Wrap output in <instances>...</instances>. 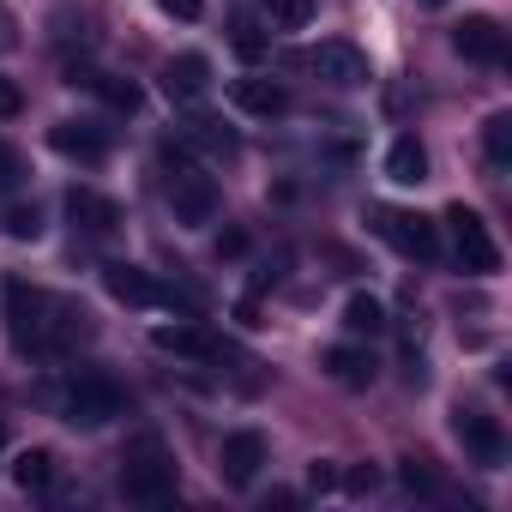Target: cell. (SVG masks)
Listing matches in <instances>:
<instances>
[{
	"label": "cell",
	"mask_w": 512,
	"mask_h": 512,
	"mask_svg": "<svg viewBox=\"0 0 512 512\" xmlns=\"http://www.w3.org/2000/svg\"><path fill=\"white\" fill-rule=\"evenodd\" d=\"M163 157H169V211H175V223L205 229L217 217V205H223L217 199V181L205 169H193V157L181 145H163Z\"/></svg>",
	"instance_id": "obj_4"
},
{
	"label": "cell",
	"mask_w": 512,
	"mask_h": 512,
	"mask_svg": "<svg viewBox=\"0 0 512 512\" xmlns=\"http://www.w3.org/2000/svg\"><path fill=\"white\" fill-rule=\"evenodd\" d=\"M308 488H314V494H326V488H338V470H332V464L320 458V464L308 470Z\"/></svg>",
	"instance_id": "obj_33"
},
{
	"label": "cell",
	"mask_w": 512,
	"mask_h": 512,
	"mask_svg": "<svg viewBox=\"0 0 512 512\" xmlns=\"http://www.w3.org/2000/svg\"><path fill=\"white\" fill-rule=\"evenodd\" d=\"M482 151H488L494 169L512 163V115H488V127H482Z\"/></svg>",
	"instance_id": "obj_26"
},
{
	"label": "cell",
	"mask_w": 512,
	"mask_h": 512,
	"mask_svg": "<svg viewBox=\"0 0 512 512\" xmlns=\"http://www.w3.org/2000/svg\"><path fill=\"white\" fill-rule=\"evenodd\" d=\"M422 7H446V0H422Z\"/></svg>",
	"instance_id": "obj_35"
},
{
	"label": "cell",
	"mask_w": 512,
	"mask_h": 512,
	"mask_svg": "<svg viewBox=\"0 0 512 512\" xmlns=\"http://www.w3.org/2000/svg\"><path fill=\"white\" fill-rule=\"evenodd\" d=\"M73 85H85L91 97H103L115 115H133V109H139V85H133V79H115V73H97V67H79V61H73Z\"/></svg>",
	"instance_id": "obj_18"
},
{
	"label": "cell",
	"mask_w": 512,
	"mask_h": 512,
	"mask_svg": "<svg viewBox=\"0 0 512 512\" xmlns=\"http://www.w3.org/2000/svg\"><path fill=\"white\" fill-rule=\"evenodd\" d=\"M181 151L193 157H211V163H229L235 151H241V139H235V127H223L217 115H187L181 121Z\"/></svg>",
	"instance_id": "obj_12"
},
{
	"label": "cell",
	"mask_w": 512,
	"mask_h": 512,
	"mask_svg": "<svg viewBox=\"0 0 512 512\" xmlns=\"http://www.w3.org/2000/svg\"><path fill=\"white\" fill-rule=\"evenodd\" d=\"M43 398H49V404H55V416H61V422H73V428H109V422L127 410L121 386H115V380H103V374H67V380H61V386H49Z\"/></svg>",
	"instance_id": "obj_2"
},
{
	"label": "cell",
	"mask_w": 512,
	"mask_h": 512,
	"mask_svg": "<svg viewBox=\"0 0 512 512\" xmlns=\"http://www.w3.org/2000/svg\"><path fill=\"white\" fill-rule=\"evenodd\" d=\"M19 109H25V91H19L13 79H0V121H13Z\"/></svg>",
	"instance_id": "obj_32"
},
{
	"label": "cell",
	"mask_w": 512,
	"mask_h": 512,
	"mask_svg": "<svg viewBox=\"0 0 512 512\" xmlns=\"http://www.w3.org/2000/svg\"><path fill=\"white\" fill-rule=\"evenodd\" d=\"M452 434H458V446L470 452V464H482V470H500L506 464V434H500V422L488 416V410H452Z\"/></svg>",
	"instance_id": "obj_7"
},
{
	"label": "cell",
	"mask_w": 512,
	"mask_h": 512,
	"mask_svg": "<svg viewBox=\"0 0 512 512\" xmlns=\"http://www.w3.org/2000/svg\"><path fill=\"white\" fill-rule=\"evenodd\" d=\"M151 344L157 350H169V356H193V362H223L229 356V344L223 338H211L205 326H193V320H181V326H157L151 332Z\"/></svg>",
	"instance_id": "obj_13"
},
{
	"label": "cell",
	"mask_w": 512,
	"mask_h": 512,
	"mask_svg": "<svg viewBox=\"0 0 512 512\" xmlns=\"http://www.w3.org/2000/svg\"><path fill=\"white\" fill-rule=\"evenodd\" d=\"M19 181H25V157L13 145H0V193H13Z\"/></svg>",
	"instance_id": "obj_28"
},
{
	"label": "cell",
	"mask_w": 512,
	"mask_h": 512,
	"mask_svg": "<svg viewBox=\"0 0 512 512\" xmlns=\"http://www.w3.org/2000/svg\"><path fill=\"white\" fill-rule=\"evenodd\" d=\"M374 235L386 241V247H398L404 260H440V229L428 223V217H416V211H392V205H380L374 211Z\"/></svg>",
	"instance_id": "obj_6"
},
{
	"label": "cell",
	"mask_w": 512,
	"mask_h": 512,
	"mask_svg": "<svg viewBox=\"0 0 512 512\" xmlns=\"http://www.w3.org/2000/svg\"><path fill=\"white\" fill-rule=\"evenodd\" d=\"M0 49H13V13L0 7Z\"/></svg>",
	"instance_id": "obj_34"
},
{
	"label": "cell",
	"mask_w": 512,
	"mask_h": 512,
	"mask_svg": "<svg viewBox=\"0 0 512 512\" xmlns=\"http://www.w3.org/2000/svg\"><path fill=\"white\" fill-rule=\"evenodd\" d=\"M7 320H13V350L31 362H61L91 338V314L73 296L37 290L25 278H7Z\"/></svg>",
	"instance_id": "obj_1"
},
{
	"label": "cell",
	"mask_w": 512,
	"mask_h": 512,
	"mask_svg": "<svg viewBox=\"0 0 512 512\" xmlns=\"http://www.w3.org/2000/svg\"><path fill=\"white\" fill-rule=\"evenodd\" d=\"M13 482H19L25 494H49V488H55V452H43V446L19 452V458H13Z\"/></svg>",
	"instance_id": "obj_22"
},
{
	"label": "cell",
	"mask_w": 512,
	"mask_h": 512,
	"mask_svg": "<svg viewBox=\"0 0 512 512\" xmlns=\"http://www.w3.org/2000/svg\"><path fill=\"white\" fill-rule=\"evenodd\" d=\"M229 43H235V55H241L247 67H253V61H266V55H272V37L260 31V19H235V37H229Z\"/></svg>",
	"instance_id": "obj_25"
},
{
	"label": "cell",
	"mask_w": 512,
	"mask_h": 512,
	"mask_svg": "<svg viewBox=\"0 0 512 512\" xmlns=\"http://www.w3.org/2000/svg\"><path fill=\"white\" fill-rule=\"evenodd\" d=\"M205 91H211V61L205 55H175L163 67V97L169 103H199Z\"/></svg>",
	"instance_id": "obj_16"
},
{
	"label": "cell",
	"mask_w": 512,
	"mask_h": 512,
	"mask_svg": "<svg viewBox=\"0 0 512 512\" xmlns=\"http://www.w3.org/2000/svg\"><path fill=\"white\" fill-rule=\"evenodd\" d=\"M229 97H235V109L260 115V121H272V115H284V109H290V91H284L278 79H235V85H229Z\"/></svg>",
	"instance_id": "obj_17"
},
{
	"label": "cell",
	"mask_w": 512,
	"mask_h": 512,
	"mask_svg": "<svg viewBox=\"0 0 512 512\" xmlns=\"http://www.w3.org/2000/svg\"><path fill=\"white\" fill-rule=\"evenodd\" d=\"M67 217H73V229L91 235V241H103V235L121 229V205H115L109 193H97V187H73V193H67Z\"/></svg>",
	"instance_id": "obj_11"
},
{
	"label": "cell",
	"mask_w": 512,
	"mask_h": 512,
	"mask_svg": "<svg viewBox=\"0 0 512 512\" xmlns=\"http://www.w3.org/2000/svg\"><path fill=\"white\" fill-rule=\"evenodd\" d=\"M452 49H458L464 61H476V67H500V61H506V31H500V19H488V13H470V19L452 31Z\"/></svg>",
	"instance_id": "obj_10"
},
{
	"label": "cell",
	"mask_w": 512,
	"mask_h": 512,
	"mask_svg": "<svg viewBox=\"0 0 512 512\" xmlns=\"http://www.w3.org/2000/svg\"><path fill=\"white\" fill-rule=\"evenodd\" d=\"M374 356L368 350H356V344H338V350H326V374L338 380V386H350V392H362V386H374Z\"/></svg>",
	"instance_id": "obj_21"
},
{
	"label": "cell",
	"mask_w": 512,
	"mask_h": 512,
	"mask_svg": "<svg viewBox=\"0 0 512 512\" xmlns=\"http://www.w3.org/2000/svg\"><path fill=\"white\" fill-rule=\"evenodd\" d=\"M103 284H109V296L127 302V308H157V302H163V284H157L145 266H127V260L103 266Z\"/></svg>",
	"instance_id": "obj_15"
},
{
	"label": "cell",
	"mask_w": 512,
	"mask_h": 512,
	"mask_svg": "<svg viewBox=\"0 0 512 512\" xmlns=\"http://www.w3.org/2000/svg\"><path fill=\"white\" fill-rule=\"evenodd\" d=\"M260 19H266L272 31H308V25H314V0H266Z\"/></svg>",
	"instance_id": "obj_24"
},
{
	"label": "cell",
	"mask_w": 512,
	"mask_h": 512,
	"mask_svg": "<svg viewBox=\"0 0 512 512\" xmlns=\"http://www.w3.org/2000/svg\"><path fill=\"white\" fill-rule=\"evenodd\" d=\"M446 229H452V253H458V266L470 278H494L500 272V247L488 235V223L470 211V205H446Z\"/></svg>",
	"instance_id": "obj_5"
},
{
	"label": "cell",
	"mask_w": 512,
	"mask_h": 512,
	"mask_svg": "<svg viewBox=\"0 0 512 512\" xmlns=\"http://www.w3.org/2000/svg\"><path fill=\"white\" fill-rule=\"evenodd\" d=\"M121 494L139 506H163L175 494V458L163 446V434H133L121 452Z\"/></svg>",
	"instance_id": "obj_3"
},
{
	"label": "cell",
	"mask_w": 512,
	"mask_h": 512,
	"mask_svg": "<svg viewBox=\"0 0 512 512\" xmlns=\"http://www.w3.org/2000/svg\"><path fill=\"white\" fill-rule=\"evenodd\" d=\"M344 488H350V494H374V488H380V470H374V464H356V470L344 476Z\"/></svg>",
	"instance_id": "obj_30"
},
{
	"label": "cell",
	"mask_w": 512,
	"mask_h": 512,
	"mask_svg": "<svg viewBox=\"0 0 512 512\" xmlns=\"http://www.w3.org/2000/svg\"><path fill=\"white\" fill-rule=\"evenodd\" d=\"M49 43H55L61 55H91V49H97V25H91L85 13L61 7V13L49 19Z\"/></svg>",
	"instance_id": "obj_19"
},
{
	"label": "cell",
	"mask_w": 512,
	"mask_h": 512,
	"mask_svg": "<svg viewBox=\"0 0 512 512\" xmlns=\"http://www.w3.org/2000/svg\"><path fill=\"white\" fill-rule=\"evenodd\" d=\"M157 7H163L169 19H181V25H193V19L205 13V0H157Z\"/></svg>",
	"instance_id": "obj_31"
},
{
	"label": "cell",
	"mask_w": 512,
	"mask_h": 512,
	"mask_svg": "<svg viewBox=\"0 0 512 512\" xmlns=\"http://www.w3.org/2000/svg\"><path fill=\"white\" fill-rule=\"evenodd\" d=\"M302 67H314V73H320L326 85H338V91H356V85L374 79V67H368V55H362L356 43H320V49L302 55Z\"/></svg>",
	"instance_id": "obj_8"
},
{
	"label": "cell",
	"mask_w": 512,
	"mask_h": 512,
	"mask_svg": "<svg viewBox=\"0 0 512 512\" xmlns=\"http://www.w3.org/2000/svg\"><path fill=\"white\" fill-rule=\"evenodd\" d=\"M386 181H398V187H422L428 181V151H422V139H392V151H386Z\"/></svg>",
	"instance_id": "obj_20"
},
{
	"label": "cell",
	"mask_w": 512,
	"mask_h": 512,
	"mask_svg": "<svg viewBox=\"0 0 512 512\" xmlns=\"http://www.w3.org/2000/svg\"><path fill=\"white\" fill-rule=\"evenodd\" d=\"M260 464H266V434H253V428H235V434H223L217 470H223V482H229V488H247L253 476H260Z\"/></svg>",
	"instance_id": "obj_9"
},
{
	"label": "cell",
	"mask_w": 512,
	"mask_h": 512,
	"mask_svg": "<svg viewBox=\"0 0 512 512\" xmlns=\"http://www.w3.org/2000/svg\"><path fill=\"white\" fill-rule=\"evenodd\" d=\"M0 229H7L13 241H37L43 235V211L37 205H7V211H0Z\"/></svg>",
	"instance_id": "obj_27"
},
{
	"label": "cell",
	"mask_w": 512,
	"mask_h": 512,
	"mask_svg": "<svg viewBox=\"0 0 512 512\" xmlns=\"http://www.w3.org/2000/svg\"><path fill=\"white\" fill-rule=\"evenodd\" d=\"M398 476H404V488H416V494H434V470H428L422 458H404V470H398Z\"/></svg>",
	"instance_id": "obj_29"
},
{
	"label": "cell",
	"mask_w": 512,
	"mask_h": 512,
	"mask_svg": "<svg viewBox=\"0 0 512 512\" xmlns=\"http://www.w3.org/2000/svg\"><path fill=\"white\" fill-rule=\"evenodd\" d=\"M344 332H350V338H374V332H386V308H380L374 296L356 290V296L344 302Z\"/></svg>",
	"instance_id": "obj_23"
},
{
	"label": "cell",
	"mask_w": 512,
	"mask_h": 512,
	"mask_svg": "<svg viewBox=\"0 0 512 512\" xmlns=\"http://www.w3.org/2000/svg\"><path fill=\"white\" fill-rule=\"evenodd\" d=\"M49 145L61 157H73V163H103L109 157V133L97 121H55L49 127Z\"/></svg>",
	"instance_id": "obj_14"
}]
</instances>
